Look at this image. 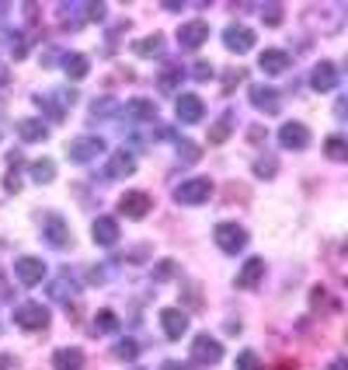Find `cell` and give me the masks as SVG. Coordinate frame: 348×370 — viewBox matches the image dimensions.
Wrapping results in <instances>:
<instances>
[{
  "mask_svg": "<svg viewBox=\"0 0 348 370\" xmlns=\"http://www.w3.org/2000/svg\"><path fill=\"white\" fill-rule=\"evenodd\" d=\"M14 325L25 332H42V328H49V307L39 300H25L14 307Z\"/></svg>",
  "mask_w": 348,
  "mask_h": 370,
  "instance_id": "cell-1",
  "label": "cell"
},
{
  "mask_svg": "<svg viewBox=\"0 0 348 370\" xmlns=\"http://www.w3.org/2000/svg\"><path fill=\"white\" fill-rule=\"evenodd\" d=\"M209 196H213V182H209V179H188V182H181L174 189V199H178L181 206L209 203Z\"/></svg>",
  "mask_w": 348,
  "mask_h": 370,
  "instance_id": "cell-2",
  "label": "cell"
},
{
  "mask_svg": "<svg viewBox=\"0 0 348 370\" xmlns=\"http://www.w3.org/2000/svg\"><path fill=\"white\" fill-rule=\"evenodd\" d=\"M213 238H216V245H220V248H223L227 255H234V252H241V248L248 245V231H244L241 224H230V220L216 224Z\"/></svg>",
  "mask_w": 348,
  "mask_h": 370,
  "instance_id": "cell-3",
  "label": "cell"
},
{
  "mask_svg": "<svg viewBox=\"0 0 348 370\" xmlns=\"http://www.w3.org/2000/svg\"><path fill=\"white\" fill-rule=\"evenodd\" d=\"M101 151H105V140H101V136H74V140L67 143V158H70L74 165L94 161Z\"/></svg>",
  "mask_w": 348,
  "mask_h": 370,
  "instance_id": "cell-4",
  "label": "cell"
},
{
  "mask_svg": "<svg viewBox=\"0 0 348 370\" xmlns=\"http://www.w3.org/2000/svg\"><path fill=\"white\" fill-rule=\"evenodd\" d=\"M42 238H46L53 248H67V245H70V224H67L60 213H46V217H42Z\"/></svg>",
  "mask_w": 348,
  "mask_h": 370,
  "instance_id": "cell-5",
  "label": "cell"
},
{
  "mask_svg": "<svg viewBox=\"0 0 348 370\" xmlns=\"http://www.w3.org/2000/svg\"><path fill=\"white\" fill-rule=\"evenodd\" d=\"M46 262L42 259H32V255H21V259H14V276L21 279L25 286H35V283H42L46 279Z\"/></svg>",
  "mask_w": 348,
  "mask_h": 370,
  "instance_id": "cell-6",
  "label": "cell"
},
{
  "mask_svg": "<svg viewBox=\"0 0 348 370\" xmlns=\"http://www.w3.org/2000/svg\"><path fill=\"white\" fill-rule=\"evenodd\" d=\"M150 206H154V199H150L143 189H133V192H126V196L119 199V210H122L129 220H140V217H147V213H150Z\"/></svg>",
  "mask_w": 348,
  "mask_h": 370,
  "instance_id": "cell-7",
  "label": "cell"
},
{
  "mask_svg": "<svg viewBox=\"0 0 348 370\" xmlns=\"http://www.w3.org/2000/svg\"><path fill=\"white\" fill-rule=\"evenodd\" d=\"M192 360H199V364H206V367L220 364V360H223V346H220V339H213V336H199V339L192 343Z\"/></svg>",
  "mask_w": 348,
  "mask_h": 370,
  "instance_id": "cell-8",
  "label": "cell"
},
{
  "mask_svg": "<svg viewBox=\"0 0 348 370\" xmlns=\"http://www.w3.org/2000/svg\"><path fill=\"white\" fill-rule=\"evenodd\" d=\"M174 112H178V119H181L185 126H192V122H202L206 105H202V98H199V94H178Z\"/></svg>",
  "mask_w": 348,
  "mask_h": 370,
  "instance_id": "cell-9",
  "label": "cell"
},
{
  "mask_svg": "<svg viewBox=\"0 0 348 370\" xmlns=\"http://www.w3.org/2000/svg\"><path fill=\"white\" fill-rule=\"evenodd\" d=\"M279 143H282L286 151H303V147L310 143V129H307L303 122H286V126L279 129Z\"/></svg>",
  "mask_w": 348,
  "mask_h": 370,
  "instance_id": "cell-10",
  "label": "cell"
},
{
  "mask_svg": "<svg viewBox=\"0 0 348 370\" xmlns=\"http://www.w3.org/2000/svg\"><path fill=\"white\" fill-rule=\"evenodd\" d=\"M74 98H77V94L70 91V88H63V91H49V94H42V98H39V105H42V108L49 112V119H63Z\"/></svg>",
  "mask_w": 348,
  "mask_h": 370,
  "instance_id": "cell-11",
  "label": "cell"
},
{
  "mask_svg": "<svg viewBox=\"0 0 348 370\" xmlns=\"http://www.w3.org/2000/svg\"><path fill=\"white\" fill-rule=\"evenodd\" d=\"M161 328H164L168 339H181L188 332V314L181 307H164L161 311Z\"/></svg>",
  "mask_w": 348,
  "mask_h": 370,
  "instance_id": "cell-12",
  "label": "cell"
},
{
  "mask_svg": "<svg viewBox=\"0 0 348 370\" xmlns=\"http://www.w3.org/2000/svg\"><path fill=\"white\" fill-rule=\"evenodd\" d=\"M206 39H209V25H206V21H188V25L178 28V42H181V49H199Z\"/></svg>",
  "mask_w": 348,
  "mask_h": 370,
  "instance_id": "cell-13",
  "label": "cell"
},
{
  "mask_svg": "<svg viewBox=\"0 0 348 370\" xmlns=\"http://www.w3.org/2000/svg\"><path fill=\"white\" fill-rule=\"evenodd\" d=\"M223 42H227L230 53H248V49H255V32L244 28V25H230L223 32Z\"/></svg>",
  "mask_w": 348,
  "mask_h": 370,
  "instance_id": "cell-14",
  "label": "cell"
},
{
  "mask_svg": "<svg viewBox=\"0 0 348 370\" xmlns=\"http://www.w3.org/2000/svg\"><path fill=\"white\" fill-rule=\"evenodd\" d=\"M310 84H314V91H331V88H338V67H335L331 60H321V63L314 67V74H310Z\"/></svg>",
  "mask_w": 348,
  "mask_h": 370,
  "instance_id": "cell-15",
  "label": "cell"
},
{
  "mask_svg": "<svg viewBox=\"0 0 348 370\" xmlns=\"http://www.w3.org/2000/svg\"><path fill=\"white\" fill-rule=\"evenodd\" d=\"M91 238H94L101 248H112V245L119 241V220H112V217H98L94 227H91Z\"/></svg>",
  "mask_w": 348,
  "mask_h": 370,
  "instance_id": "cell-16",
  "label": "cell"
},
{
  "mask_svg": "<svg viewBox=\"0 0 348 370\" xmlns=\"http://www.w3.org/2000/svg\"><path fill=\"white\" fill-rule=\"evenodd\" d=\"M53 367L56 370H81L84 367V353L77 346H63L53 353Z\"/></svg>",
  "mask_w": 348,
  "mask_h": 370,
  "instance_id": "cell-17",
  "label": "cell"
},
{
  "mask_svg": "<svg viewBox=\"0 0 348 370\" xmlns=\"http://www.w3.org/2000/svg\"><path fill=\"white\" fill-rule=\"evenodd\" d=\"M265 276V259H248L244 262V269L237 273V286H244V290H255Z\"/></svg>",
  "mask_w": 348,
  "mask_h": 370,
  "instance_id": "cell-18",
  "label": "cell"
},
{
  "mask_svg": "<svg viewBox=\"0 0 348 370\" xmlns=\"http://www.w3.org/2000/svg\"><path fill=\"white\" fill-rule=\"evenodd\" d=\"M133 172H136V161H133L129 151H115L108 158V179H122V175H133Z\"/></svg>",
  "mask_w": 348,
  "mask_h": 370,
  "instance_id": "cell-19",
  "label": "cell"
},
{
  "mask_svg": "<svg viewBox=\"0 0 348 370\" xmlns=\"http://www.w3.org/2000/svg\"><path fill=\"white\" fill-rule=\"evenodd\" d=\"M258 67L265 74H282V70L289 67V53H282V49H265L258 56Z\"/></svg>",
  "mask_w": 348,
  "mask_h": 370,
  "instance_id": "cell-20",
  "label": "cell"
},
{
  "mask_svg": "<svg viewBox=\"0 0 348 370\" xmlns=\"http://www.w3.org/2000/svg\"><path fill=\"white\" fill-rule=\"evenodd\" d=\"M251 101L258 105L261 112H279V91L268 88V84H255L251 88Z\"/></svg>",
  "mask_w": 348,
  "mask_h": 370,
  "instance_id": "cell-21",
  "label": "cell"
},
{
  "mask_svg": "<svg viewBox=\"0 0 348 370\" xmlns=\"http://www.w3.org/2000/svg\"><path fill=\"white\" fill-rule=\"evenodd\" d=\"M18 136L28 140V143H35V140H46L49 136V126L42 119H21L18 122Z\"/></svg>",
  "mask_w": 348,
  "mask_h": 370,
  "instance_id": "cell-22",
  "label": "cell"
},
{
  "mask_svg": "<svg viewBox=\"0 0 348 370\" xmlns=\"http://www.w3.org/2000/svg\"><path fill=\"white\" fill-rule=\"evenodd\" d=\"M63 70H67L70 81H84L87 70H91V63H87L84 53H70V56H63Z\"/></svg>",
  "mask_w": 348,
  "mask_h": 370,
  "instance_id": "cell-23",
  "label": "cell"
},
{
  "mask_svg": "<svg viewBox=\"0 0 348 370\" xmlns=\"http://www.w3.org/2000/svg\"><path fill=\"white\" fill-rule=\"evenodd\" d=\"M133 53H136V56H143V60L161 56V53H164V35H147V39H140V42L133 46Z\"/></svg>",
  "mask_w": 348,
  "mask_h": 370,
  "instance_id": "cell-24",
  "label": "cell"
},
{
  "mask_svg": "<svg viewBox=\"0 0 348 370\" xmlns=\"http://www.w3.org/2000/svg\"><path fill=\"white\" fill-rule=\"evenodd\" d=\"M126 112H129L133 119H157V105H154L150 98H133V101L126 105Z\"/></svg>",
  "mask_w": 348,
  "mask_h": 370,
  "instance_id": "cell-25",
  "label": "cell"
},
{
  "mask_svg": "<svg viewBox=\"0 0 348 370\" xmlns=\"http://www.w3.org/2000/svg\"><path fill=\"white\" fill-rule=\"evenodd\" d=\"M32 179L42 185V182H53L56 179V165L49 161V158H42V161H32Z\"/></svg>",
  "mask_w": 348,
  "mask_h": 370,
  "instance_id": "cell-26",
  "label": "cell"
},
{
  "mask_svg": "<svg viewBox=\"0 0 348 370\" xmlns=\"http://www.w3.org/2000/svg\"><path fill=\"white\" fill-rule=\"evenodd\" d=\"M324 154L331 158V161H345L348 158V143H345V136H328V143H324Z\"/></svg>",
  "mask_w": 348,
  "mask_h": 370,
  "instance_id": "cell-27",
  "label": "cell"
},
{
  "mask_svg": "<svg viewBox=\"0 0 348 370\" xmlns=\"http://www.w3.org/2000/svg\"><path fill=\"white\" fill-rule=\"evenodd\" d=\"M77 293H81V286H77V283H74L70 276H67V279H56V283H53V297H56V300H60V297H67V307H70V300H74Z\"/></svg>",
  "mask_w": 348,
  "mask_h": 370,
  "instance_id": "cell-28",
  "label": "cell"
},
{
  "mask_svg": "<svg viewBox=\"0 0 348 370\" xmlns=\"http://www.w3.org/2000/svg\"><path fill=\"white\" fill-rule=\"evenodd\" d=\"M105 332H119V318L112 311H98L94 318V336H105Z\"/></svg>",
  "mask_w": 348,
  "mask_h": 370,
  "instance_id": "cell-29",
  "label": "cell"
},
{
  "mask_svg": "<svg viewBox=\"0 0 348 370\" xmlns=\"http://www.w3.org/2000/svg\"><path fill=\"white\" fill-rule=\"evenodd\" d=\"M230 129H234V115L227 112V115H223V119H220V122L209 129V140H213V143H223V140L230 136Z\"/></svg>",
  "mask_w": 348,
  "mask_h": 370,
  "instance_id": "cell-30",
  "label": "cell"
},
{
  "mask_svg": "<svg viewBox=\"0 0 348 370\" xmlns=\"http://www.w3.org/2000/svg\"><path fill=\"white\" fill-rule=\"evenodd\" d=\"M136 353H140V346H136L133 339H119V343H115V350H112V357H115V360H136Z\"/></svg>",
  "mask_w": 348,
  "mask_h": 370,
  "instance_id": "cell-31",
  "label": "cell"
},
{
  "mask_svg": "<svg viewBox=\"0 0 348 370\" xmlns=\"http://www.w3.org/2000/svg\"><path fill=\"white\" fill-rule=\"evenodd\" d=\"M265 364L258 360V353H251V350H244L241 357H237V370H261Z\"/></svg>",
  "mask_w": 348,
  "mask_h": 370,
  "instance_id": "cell-32",
  "label": "cell"
},
{
  "mask_svg": "<svg viewBox=\"0 0 348 370\" xmlns=\"http://www.w3.org/2000/svg\"><path fill=\"white\" fill-rule=\"evenodd\" d=\"M154 276H157V279L178 276V262H174V259H164V262H157V266H154Z\"/></svg>",
  "mask_w": 348,
  "mask_h": 370,
  "instance_id": "cell-33",
  "label": "cell"
},
{
  "mask_svg": "<svg viewBox=\"0 0 348 370\" xmlns=\"http://www.w3.org/2000/svg\"><path fill=\"white\" fill-rule=\"evenodd\" d=\"M261 18L275 28V25H282V7L279 4H268V7H261Z\"/></svg>",
  "mask_w": 348,
  "mask_h": 370,
  "instance_id": "cell-34",
  "label": "cell"
},
{
  "mask_svg": "<svg viewBox=\"0 0 348 370\" xmlns=\"http://www.w3.org/2000/svg\"><path fill=\"white\" fill-rule=\"evenodd\" d=\"M255 175H258V179H272V175H275V161H272V158H261L258 165H255Z\"/></svg>",
  "mask_w": 348,
  "mask_h": 370,
  "instance_id": "cell-35",
  "label": "cell"
},
{
  "mask_svg": "<svg viewBox=\"0 0 348 370\" xmlns=\"http://www.w3.org/2000/svg\"><path fill=\"white\" fill-rule=\"evenodd\" d=\"M178 77H181V67H168V70H164V77H161V88H164V91H171L174 84H178Z\"/></svg>",
  "mask_w": 348,
  "mask_h": 370,
  "instance_id": "cell-36",
  "label": "cell"
},
{
  "mask_svg": "<svg viewBox=\"0 0 348 370\" xmlns=\"http://www.w3.org/2000/svg\"><path fill=\"white\" fill-rule=\"evenodd\" d=\"M178 158H181V161H195V158H199V147H192V143H181V147H178Z\"/></svg>",
  "mask_w": 348,
  "mask_h": 370,
  "instance_id": "cell-37",
  "label": "cell"
},
{
  "mask_svg": "<svg viewBox=\"0 0 348 370\" xmlns=\"http://www.w3.org/2000/svg\"><path fill=\"white\" fill-rule=\"evenodd\" d=\"M199 81H209L213 77V63H195V70H192Z\"/></svg>",
  "mask_w": 348,
  "mask_h": 370,
  "instance_id": "cell-38",
  "label": "cell"
},
{
  "mask_svg": "<svg viewBox=\"0 0 348 370\" xmlns=\"http://www.w3.org/2000/svg\"><path fill=\"white\" fill-rule=\"evenodd\" d=\"M0 370H18V360L7 357V353H0Z\"/></svg>",
  "mask_w": 348,
  "mask_h": 370,
  "instance_id": "cell-39",
  "label": "cell"
},
{
  "mask_svg": "<svg viewBox=\"0 0 348 370\" xmlns=\"http://www.w3.org/2000/svg\"><path fill=\"white\" fill-rule=\"evenodd\" d=\"M164 370H192V367H185V364H178V360H168V364H164Z\"/></svg>",
  "mask_w": 348,
  "mask_h": 370,
  "instance_id": "cell-40",
  "label": "cell"
},
{
  "mask_svg": "<svg viewBox=\"0 0 348 370\" xmlns=\"http://www.w3.org/2000/svg\"><path fill=\"white\" fill-rule=\"evenodd\" d=\"M328 370H348V364H345V360H335V364H331Z\"/></svg>",
  "mask_w": 348,
  "mask_h": 370,
  "instance_id": "cell-41",
  "label": "cell"
}]
</instances>
